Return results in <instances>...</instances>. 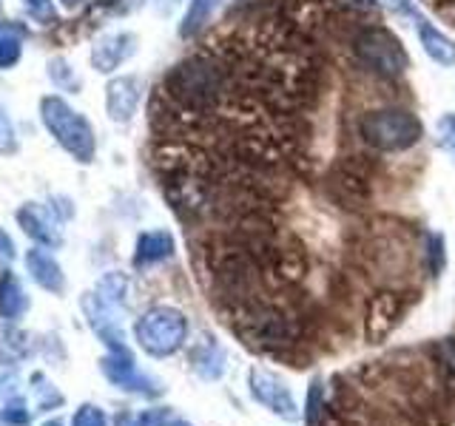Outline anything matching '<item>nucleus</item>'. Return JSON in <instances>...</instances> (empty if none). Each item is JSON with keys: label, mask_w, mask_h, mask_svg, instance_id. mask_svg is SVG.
I'll use <instances>...</instances> for the list:
<instances>
[{"label": "nucleus", "mask_w": 455, "mask_h": 426, "mask_svg": "<svg viewBox=\"0 0 455 426\" xmlns=\"http://www.w3.org/2000/svg\"><path fill=\"white\" fill-rule=\"evenodd\" d=\"M163 91L185 111L203 114L220 103L228 91L225 68L211 57H188L168 71Z\"/></svg>", "instance_id": "1"}, {"label": "nucleus", "mask_w": 455, "mask_h": 426, "mask_svg": "<svg viewBox=\"0 0 455 426\" xmlns=\"http://www.w3.org/2000/svg\"><path fill=\"white\" fill-rule=\"evenodd\" d=\"M359 134L370 148L395 154L419 146L424 137V125L407 108H376L367 111L359 122Z\"/></svg>", "instance_id": "2"}, {"label": "nucleus", "mask_w": 455, "mask_h": 426, "mask_svg": "<svg viewBox=\"0 0 455 426\" xmlns=\"http://www.w3.org/2000/svg\"><path fill=\"white\" fill-rule=\"evenodd\" d=\"M40 117H43V125L52 131V137L60 142V146L75 156L77 162L94 160V151H97L94 128L80 111L71 108L66 99L54 97V94L43 97L40 99Z\"/></svg>", "instance_id": "3"}, {"label": "nucleus", "mask_w": 455, "mask_h": 426, "mask_svg": "<svg viewBox=\"0 0 455 426\" xmlns=\"http://www.w3.org/2000/svg\"><path fill=\"white\" fill-rule=\"evenodd\" d=\"M353 51L364 68H370L373 75L387 77V80L402 77L410 68V57H407V49L402 46V40L384 26L362 28L353 40Z\"/></svg>", "instance_id": "4"}, {"label": "nucleus", "mask_w": 455, "mask_h": 426, "mask_svg": "<svg viewBox=\"0 0 455 426\" xmlns=\"http://www.w3.org/2000/svg\"><path fill=\"white\" fill-rule=\"evenodd\" d=\"M134 335L140 341V347L146 350L154 359H165V355H174L185 338H188V321L180 310L174 307H151L140 316Z\"/></svg>", "instance_id": "5"}, {"label": "nucleus", "mask_w": 455, "mask_h": 426, "mask_svg": "<svg viewBox=\"0 0 455 426\" xmlns=\"http://www.w3.org/2000/svg\"><path fill=\"white\" fill-rule=\"evenodd\" d=\"M239 333L248 338V344L253 347H288L293 341V327L284 312L276 307H251L239 321Z\"/></svg>", "instance_id": "6"}, {"label": "nucleus", "mask_w": 455, "mask_h": 426, "mask_svg": "<svg viewBox=\"0 0 455 426\" xmlns=\"http://www.w3.org/2000/svg\"><path fill=\"white\" fill-rule=\"evenodd\" d=\"M248 383H251V395L265 409L274 412V415H282L284 421H299V418H302V412H299L291 390L284 387V383L276 375L265 373V369H251Z\"/></svg>", "instance_id": "7"}, {"label": "nucleus", "mask_w": 455, "mask_h": 426, "mask_svg": "<svg viewBox=\"0 0 455 426\" xmlns=\"http://www.w3.org/2000/svg\"><path fill=\"white\" fill-rule=\"evenodd\" d=\"M402 312H404V298L393 290L376 293L370 298L367 319H364V335L370 344H381V341L393 333V327L402 319Z\"/></svg>", "instance_id": "8"}, {"label": "nucleus", "mask_w": 455, "mask_h": 426, "mask_svg": "<svg viewBox=\"0 0 455 426\" xmlns=\"http://www.w3.org/2000/svg\"><path fill=\"white\" fill-rule=\"evenodd\" d=\"M103 373L111 383H117V387L123 390H132V392H146V395H156L160 390H156V383L142 375L140 369L134 367L132 355H128V350H114L108 359H103Z\"/></svg>", "instance_id": "9"}, {"label": "nucleus", "mask_w": 455, "mask_h": 426, "mask_svg": "<svg viewBox=\"0 0 455 426\" xmlns=\"http://www.w3.org/2000/svg\"><path fill=\"white\" fill-rule=\"evenodd\" d=\"M142 97V83L134 75L125 77H114L106 89V111L114 122H128L137 114Z\"/></svg>", "instance_id": "10"}, {"label": "nucleus", "mask_w": 455, "mask_h": 426, "mask_svg": "<svg viewBox=\"0 0 455 426\" xmlns=\"http://www.w3.org/2000/svg\"><path fill=\"white\" fill-rule=\"evenodd\" d=\"M137 51V37L132 32H117V35H106L103 40H97V46L92 51V63L97 71H114L117 66H123L128 57Z\"/></svg>", "instance_id": "11"}, {"label": "nucleus", "mask_w": 455, "mask_h": 426, "mask_svg": "<svg viewBox=\"0 0 455 426\" xmlns=\"http://www.w3.org/2000/svg\"><path fill=\"white\" fill-rule=\"evenodd\" d=\"M416 28H419V43H421L424 54L430 57L433 63L452 68L455 66V43L444 32H438V28L430 20H424V18H419Z\"/></svg>", "instance_id": "12"}, {"label": "nucleus", "mask_w": 455, "mask_h": 426, "mask_svg": "<svg viewBox=\"0 0 455 426\" xmlns=\"http://www.w3.org/2000/svg\"><path fill=\"white\" fill-rule=\"evenodd\" d=\"M18 222L23 225V231L32 236L35 241H40V245L46 248H57L60 245V231L54 227V222L49 219V213L43 210L40 205H23L18 210Z\"/></svg>", "instance_id": "13"}, {"label": "nucleus", "mask_w": 455, "mask_h": 426, "mask_svg": "<svg viewBox=\"0 0 455 426\" xmlns=\"http://www.w3.org/2000/svg\"><path fill=\"white\" fill-rule=\"evenodd\" d=\"M171 256H174V236L168 231H146L137 239V253H134L137 267L165 262Z\"/></svg>", "instance_id": "14"}, {"label": "nucleus", "mask_w": 455, "mask_h": 426, "mask_svg": "<svg viewBox=\"0 0 455 426\" xmlns=\"http://www.w3.org/2000/svg\"><path fill=\"white\" fill-rule=\"evenodd\" d=\"M26 267L28 273H32V279L40 284V288H46L52 293H60L63 290V273H60V264H57V259L52 253L46 250H28L26 253Z\"/></svg>", "instance_id": "15"}, {"label": "nucleus", "mask_w": 455, "mask_h": 426, "mask_svg": "<svg viewBox=\"0 0 455 426\" xmlns=\"http://www.w3.org/2000/svg\"><path fill=\"white\" fill-rule=\"evenodd\" d=\"M220 6H222V0H191L188 9H185V18L180 23V37L191 40L199 32H205V26L211 23V18L217 14Z\"/></svg>", "instance_id": "16"}, {"label": "nucleus", "mask_w": 455, "mask_h": 426, "mask_svg": "<svg viewBox=\"0 0 455 426\" xmlns=\"http://www.w3.org/2000/svg\"><path fill=\"white\" fill-rule=\"evenodd\" d=\"M26 307H28V298L20 288V281L12 273H4V279H0V316L18 319Z\"/></svg>", "instance_id": "17"}, {"label": "nucleus", "mask_w": 455, "mask_h": 426, "mask_svg": "<svg viewBox=\"0 0 455 426\" xmlns=\"http://www.w3.org/2000/svg\"><path fill=\"white\" fill-rule=\"evenodd\" d=\"M26 355V335L14 327H0V367L20 361Z\"/></svg>", "instance_id": "18"}, {"label": "nucleus", "mask_w": 455, "mask_h": 426, "mask_svg": "<svg viewBox=\"0 0 455 426\" xmlns=\"http://www.w3.org/2000/svg\"><path fill=\"white\" fill-rule=\"evenodd\" d=\"M194 367L203 378H220L225 369V355L217 350V344H203L194 352Z\"/></svg>", "instance_id": "19"}, {"label": "nucleus", "mask_w": 455, "mask_h": 426, "mask_svg": "<svg viewBox=\"0 0 455 426\" xmlns=\"http://www.w3.org/2000/svg\"><path fill=\"white\" fill-rule=\"evenodd\" d=\"M435 142H438V148L450 154L452 160H455V114L447 111V114H441L438 122H435Z\"/></svg>", "instance_id": "20"}, {"label": "nucleus", "mask_w": 455, "mask_h": 426, "mask_svg": "<svg viewBox=\"0 0 455 426\" xmlns=\"http://www.w3.org/2000/svg\"><path fill=\"white\" fill-rule=\"evenodd\" d=\"M438 364H441V373H444L447 383L455 390V338H444L438 344Z\"/></svg>", "instance_id": "21"}, {"label": "nucleus", "mask_w": 455, "mask_h": 426, "mask_svg": "<svg viewBox=\"0 0 455 426\" xmlns=\"http://www.w3.org/2000/svg\"><path fill=\"white\" fill-rule=\"evenodd\" d=\"M324 412V398H322V383L319 381H313V387L307 392V412H305V418H307V426H316L319 423V415Z\"/></svg>", "instance_id": "22"}, {"label": "nucleus", "mask_w": 455, "mask_h": 426, "mask_svg": "<svg viewBox=\"0 0 455 426\" xmlns=\"http://www.w3.org/2000/svg\"><path fill=\"white\" fill-rule=\"evenodd\" d=\"M20 60V40L0 35V68H12Z\"/></svg>", "instance_id": "23"}, {"label": "nucleus", "mask_w": 455, "mask_h": 426, "mask_svg": "<svg viewBox=\"0 0 455 426\" xmlns=\"http://www.w3.org/2000/svg\"><path fill=\"white\" fill-rule=\"evenodd\" d=\"M71 426H108V421H106L103 409H100V406L85 404V406L77 409V415H75V421H71Z\"/></svg>", "instance_id": "24"}, {"label": "nucleus", "mask_w": 455, "mask_h": 426, "mask_svg": "<svg viewBox=\"0 0 455 426\" xmlns=\"http://www.w3.org/2000/svg\"><path fill=\"white\" fill-rule=\"evenodd\" d=\"M0 151L4 154L14 151V131H12V122L4 114V108H0Z\"/></svg>", "instance_id": "25"}, {"label": "nucleus", "mask_w": 455, "mask_h": 426, "mask_svg": "<svg viewBox=\"0 0 455 426\" xmlns=\"http://www.w3.org/2000/svg\"><path fill=\"white\" fill-rule=\"evenodd\" d=\"M26 406H20L18 401L14 404H9L6 409H4V421H9L12 426H26L28 423V412H23Z\"/></svg>", "instance_id": "26"}, {"label": "nucleus", "mask_w": 455, "mask_h": 426, "mask_svg": "<svg viewBox=\"0 0 455 426\" xmlns=\"http://www.w3.org/2000/svg\"><path fill=\"white\" fill-rule=\"evenodd\" d=\"M0 259H4V262L14 259V245H12V239L4 231H0Z\"/></svg>", "instance_id": "27"}, {"label": "nucleus", "mask_w": 455, "mask_h": 426, "mask_svg": "<svg viewBox=\"0 0 455 426\" xmlns=\"http://www.w3.org/2000/svg\"><path fill=\"white\" fill-rule=\"evenodd\" d=\"M384 4L393 6L395 12H404V14H412V18H416V9H412L410 0H384Z\"/></svg>", "instance_id": "28"}, {"label": "nucleus", "mask_w": 455, "mask_h": 426, "mask_svg": "<svg viewBox=\"0 0 455 426\" xmlns=\"http://www.w3.org/2000/svg\"><path fill=\"white\" fill-rule=\"evenodd\" d=\"M180 4H182V0H154V6H156V12H160V14H171Z\"/></svg>", "instance_id": "29"}, {"label": "nucleus", "mask_w": 455, "mask_h": 426, "mask_svg": "<svg viewBox=\"0 0 455 426\" xmlns=\"http://www.w3.org/2000/svg\"><path fill=\"white\" fill-rule=\"evenodd\" d=\"M83 4V0H63V6L66 9H75V6H80Z\"/></svg>", "instance_id": "30"}, {"label": "nucleus", "mask_w": 455, "mask_h": 426, "mask_svg": "<svg viewBox=\"0 0 455 426\" xmlns=\"http://www.w3.org/2000/svg\"><path fill=\"white\" fill-rule=\"evenodd\" d=\"M97 4H100V6H117L120 0H97Z\"/></svg>", "instance_id": "31"}, {"label": "nucleus", "mask_w": 455, "mask_h": 426, "mask_svg": "<svg viewBox=\"0 0 455 426\" xmlns=\"http://www.w3.org/2000/svg\"><path fill=\"white\" fill-rule=\"evenodd\" d=\"M26 4H32V6H40V4H46V0H26Z\"/></svg>", "instance_id": "32"}, {"label": "nucleus", "mask_w": 455, "mask_h": 426, "mask_svg": "<svg viewBox=\"0 0 455 426\" xmlns=\"http://www.w3.org/2000/svg\"><path fill=\"white\" fill-rule=\"evenodd\" d=\"M43 426H63L60 421H49V423H43Z\"/></svg>", "instance_id": "33"}]
</instances>
